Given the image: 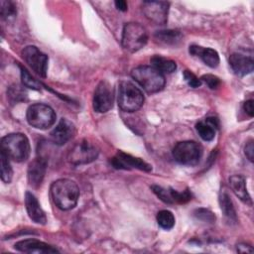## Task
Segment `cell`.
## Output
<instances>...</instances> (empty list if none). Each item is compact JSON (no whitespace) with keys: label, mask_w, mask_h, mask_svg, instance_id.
Here are the masks:
<instances>
[{"label":"cell","mask_w":254,"mask_h":254,"mask_svg":"<svg viewBox=\"0 0 254 254\" xmlns=\"http://www.w3.org/2000/svg\"><path fill=\"white\" fill-rule=\"evenodd\" d=\"M190 54L198 57L207 66L216 67L219 64L218 53L211 48H202L197 45L190 46Z\"/></svg>","instance_id":"cell-18"},{"label":"cell","mask_w":254,"mask_h":254,"mask_svg":"<svg viewBox=\"0 0 254 254\" xmlns=\"http://www.w3.org/2000/svg\"><path fill=\"white\" fill-rule=\"evenodd\" d=\"M229 185L232 190V191L235 193V195L242 200L243 202L251 205L252 200L251 197L247 191L246 188V182L243 176L241 175H233L229 178Z\"/></svg>","instance_id":"cell-19"},{"label":"cell","mask_w":254,"mask_h":254,"mask_svg":"<svg viewBox=\"0 0 254 254\" xmlns=\"http://www.w3.org/2000/svg\"><path fill=\"white\" fill-rule=\"evenodd\" d=\"M14 248L18 251L25 253H41V254H49V253H57L59 250L52 245H49L45 242L36 240V239H24L17 243H15Z\"/></svg>","instance_id":"cell-15"},{"label":"cell","mask_w":254,"mask_h":254,"mask_svg":"<svg viewBox=\"0 0 254 254\" xmlns=\"http://www.w3.org/2000/svg\"><path fill=\"white\" fill-rule=\"evenodd\" d=\"M244 153H245V156L247 157V159L250 161V162H253V158H254V146H253V141L250 140L245 148H244Z\"/></svg>","instance_id":"cell-31"},{"label":"cell","mask_w":254,"mask_h":254,"mask_svg":"<svg viewBox=\"0 0 254 254\" xmlns=\"http://www.w3.org/2000/svg\"><path fill=\"white\" fill-rule=\"evenodd\" d=\"M47 170V161L40 157L34 159L28 167L27 177L30 187L37 189L41 186Z\"/></svg>","instance_id":"cell-14"},{"label":"cell","mask_w":254,"mask_h":254,"mask_svg":"<svg viewBox=\"0 0 254 254\" xmlns=\"http://www.w3.org/2000/svg\"><path fill=\"white\" fill-rule=\"evenodd\" d=\"M0 15L3 20H12L17 15V9L12 1L1 0L0 1Z\"/></svg>","instance_id":"cell-25"},{"label":"cell","mask_w":254,"mask_h":254,"mask_svg":"<svg viewBox=\"0 0 254 254\" xmlns=\"http://www.w3.org/2000/svg\"><path fill=\"white\" fill-rule=\"evenodd\" d=\"M193 215L196 219L201 220L203 222H208V223H212L215 221V215L213 212H211L209 209L206 208H198L195 209L193 212Z\"/></svg>","instance_id":"cell-28"},{"label":"cell","mask_w":254,"mask_h":254,"mask_svg":"<svg viewBox=\"0 0 254 254\" xmlns=\"http://www.w3.org/2000/svg\"><path fill=\"white\" fill-rule=\"evenodd\" d=\"M115 6H116V8L118 10L123 11V12L127 11V9H128V5H127L126 1H124V0H117V1H115Z\"/></svg>","instance_id":"cell-34"},{"label":"cell","mask_w":254,"mask_h":254,"mask_svg":"<svg viewBox=\"0 0 254 254\" xmlns=\"http://www.w3.org/2000/svg\"><path fill=\"white\" fill-rule=\"evenodd\" d=\"M151 65L163 74L172 73L177 69V64L174 61L163 58L161 56H154L151 59Z\"/></svg>","instance_id":"cell-23"},{"label":"cell","mask_w":254,"mask_h":254,"mask_svg":"<svg viewBox=\"0 0 254 254\" xmlns=\"http://www.w3.org/2000/svg\"><path fill=\"white\" fill-rule=\"evenodd\" d=\"M114 102V91L111 84L106 80H101L95 87L92 105L93 109L98 113L109 111Z\"/></svg>","instance_id":"cell-9"},{"label":"cell","mask_w":254,"mask_h":254,"mask_svg":"<svg viewBox=\"0 0 254 254\" xmlns=\"http://www.w3.org/2000/svg\"><path fill=\"white\" fill-rule=\"evenodd\" d=\"M0 162H1V180L5 184H9L12 181L13 177V170L9 162V158L1 152L0 155Z\"/></svg>","instance_id":"cell-26"},{"label":"cell","mask_w":254,"mask_h":254,"mask_svg":"<svg viewBox=\"0 0 254 254\" xmlns=\"http://www.w3.org/2000/svg\"><path fill=\"white\" fill-rule=\"evenodd\" d=\"M122 47L130 52L135 53L141 50L148 42V32L141 24L129 22L125 24L122 31Z\"/></svg>","instance_id":"cell-4"},{"label":"cell","mask_w":254,"mask_h":254,"mask_svg":"<svg viewBox=\"0 0 254 254\" xmlns=\"http://www.w3.org/2000/svg\"><path fill=\"white\" fill-rule=\"evenodd\" d=\"M25 205H26V210L28 212L29 217L34 222L39 224H46L47 222L46 214L42 209L37 197L30 191H27L25 194Z\"/></svg>","instance_id":"cell-17"},{"label":"cell","mask_w":254,"mask_h":254,"mask_svg":"<svg viewBox=\"0 0 254 254\" xmlns=\"http://www.w3.org/2000/svg\"><path fill=\"white\" fill-rule=\"evenodd\" d=\"M22 58L28 65L41 77H46L48 70V56L36 46H27L22 51Z\"/></svg>","instance_id":"cell-10"},{"label":"cell","mask_w":254,"mask_h":254,"mask_svg":"<svg viewBox=\"0 0 254 254\" xmlns=\"http://www.w3.org/2000/svg\"><path fill=\"white\" fill-rule=\"evenodd\" d=\"M218 128L216 118L208 117L204 121H199L195 125V130L199 137L204 141H211L215 136V130Z\"/></svg>","instance_id":"cell-20"},{"label":"cell","mask_w":254,"mask_h":254,"mask_svg":"<svg viewBox=\"0 0 254 254\" xmlns=\"http://www.w3.org/2000/svg\"><path fill=\"white\" fill-rule=\"evenodd\" d=\"M56 113L52 107L43 103L32 104L26 114L28 123L36 128L45 130L52 127L56 122Z\"/></svg>","instance_id":"cell-6"},{"label":"cell","mask_w":254,"mask_h":254,"mask_svg":"<svg viewBox=\"0 0 254 254\" xmlns=\"http://www.w3.org/2000/svg\"><path fill=\"white\" fill-rule=\"evenodd\" d=\"M243 108H244V111L250 116L252 117L254 115V111H253V100L252 99H249L247 101L244 102V105H243Z\"/></svg>","instance_id":"cell-32"},{"label":"cell","mask_w":254,"mask_h":254,"mask_svg":"<svg viewBox=\"0 0 254 254\" xmlns=\"http://www.w3.org/2000/svg\"><path fill=\"white\" fill-rule=\"evenodd\" d=\"M75 133L74 125L67 119L62 118L51 132V139L56 145L62 146L67 143Z\"/></svg>","instance_id":"cell-13"},{"label":"cell","mask_w":254,"mask_h":254,"mask_svg":"<svg viewBox=\"0 0 254 254\" xmlns=\"http://www.w3.org/2000/svg\"><path fill=\"white\" fill-rule=\"evenodd\" d=\"M111 165L115 169H122V170H132L137 169L144 172H150L152 170L151 165L146 163L140 158H136L124 152L118 151L116 155L110 161Z\"/></svg>","instance_id":"cell-12"},{"label":"cell","mask_w":254,"mask_h":254,"mask_svg":"<svg viewBox=\"0 0 254 254\" xmlns=\"http://www.w3.org/2000/svg\"><path fill=\"white\" fill-rule=\"evenodd\" d=\"M229 64L234 73L240 76L252 72L254 68V61L252 57H248L239 53H233L229 57Z\"/></svg>","instance_id":"cell-16"},{"label":"cell","mask_w":254,"mask_h":254,"mask_svg":"<svg viewBox=\"0 0 254 254\" xmlns=\"http://www.w3.org/2000/svg\"><path fill=\"white\" fill-rule=\"evenodd\" d=\"M144 103L142 91L129 81H121L118 88V105L125 112L139 110Z\"/></svg>","instance_id":"cell-5"},{"label":"cell","mask_w":254,"mask_h":254,"mask_svg":"<svg viewBox=\"0 0 254 254\" xmlns=\"http://www.w3.org/2000/svg\"><path fill=\"white\" fill-rule=\"evenodd\" d=\"M51 195L54 203L62 210L72 209L79 198V189L75 182L60 179L51 186Z\"/></svg>","instance_id":"cell-1"},{"label":"cell","mask_w":254,"mask_h":254,"mask_svg":"<svg viewBox=\"0 0 254 254\" xmlns=\"http://www.w3.org/2000/svg\"><path fill=\"white\" fill-rule=\"evenodd\" d=\"M20 70H21V79H22V83L31 89H35V90H39L41 89V84L39 81H37L32 75L31 73L21 64H19Z\"/></svg>","instance_id":"cell-27"},{"label":"cell","mask_w":254,"mask_h":254,"mask_svg":"<svg viewBox=\"0 0 254 254\" xmlns=\"http://www.w3.org/2000/svg\"><path fill=\"white\" fill-rule=\"evenodd\" d=\"M1 152L15 162H24L31 152L29 139L22 133L8 134L1 139Z\"/></svg>","instance_id":"cell-2"},{"label":"cell","mask_w":254,"mask_h":254,"mask_svg":"<svg viewBox=\"0 0 254 254\" xmlns=\"http://www.w3.org/2000/svg\"><path fill=\"white\" fill-rule=\"evenodd\" d=\"M182 39L183 35L178 30H162L155 34V40L166 46H176L182 42Z\"/></svg>","instance_id":"cell-22"},{"label":"cell","mask_w":254,"mask_h":254,"mask_svg":"<svg viewBox=\"0 0 254 254\" xmlns=\"http://www.w3.org/2000/svg\"><path fill=\"white\" fill-rule=\"evenodd\" d=\"M172 154L175 161L179 164L194 166L198 164L202 156V148L195 141H182L174 147Z\"/></svg>","instance_id":"cell-7"},{"label":"cell","mask_w":254,"mask_h":254,"mask_svg":"<svg viewBox=\"0 0 254 254\" xmlns=\"http://www.w3.org/2000/svg\"><path fill=\"white\" fill-rule=\"evenodd\" d=\"M237 251L240 253H251L253 251V249L251 248V246L245 244V243H240L237 245Z\"/></svg>","instance_id":"cell-33"},{"label":"cell","mask_w":254,"mask_h":254,"mask_svg":"<svg viewBox=\"0 0 254 254\" xmlns=\"http://www.w3.org/2000/svg\"><path fill=\"white\" fill-rule=\"evenodd\" d=\"M156 218H157V222H158L159 226L162 227L163 229L169 230V229H172L175 225V216H174L173 212L168 209L160 210L157 213Z\"/></svg>","instance_id":"cell-24"},{"label":"cell","mask_w":254,"mask_h":254,"mask_svg":"<svg viewBox=\"0 0 254 254\" xmlns=\"http://www.w3.org/2000/svg\"><path fill=\"white\" fill-rule=\"evenodd\" d=\"M98 149L87 140L77 142L68 153V161L73 165H85L96 160Z\"/></svg>","instance_id":"cell-8"},{"label":"cell","mask_w":254,"mask_h":254,"mask_svg":"<svg viewBox=\"0 0 254 254\" xmlns=\"http://www.w3.org/2000/svg\"><path fill=\"white\" fill-rule=\"evenodd\" d=\"M132 78L148 93L161 91L166 83L165 76L152 65H140L131 71Z\"/></svg>","instance_id":"cell-3"},{"label":"cell","mask_w":254,"mask_h":254,"mask_svg":"<svg viewBox=\"0 0 254 254\" xmlns=\"http://www.w3.org/2000/svg\"><path fill=\"white\" fill-rule=\"evenodd\" d=\"M219 204H220V208H221L224 216L226 217V219L231 223H236L237 222L236 211H235L233 202L231 200L230 194L226 188H223L220 190Z\"/></svg>","instance_id":"cell-21"},{"label":"cell","mask_w":254,"mask_h":254,"mask_svg":"<svg viewBox=\"0 0 254 254\" xmlns=\"http://www.w3.org/2000/svg\"><path fill=\"white\" fill-rule=\"evenodd\" d=\"M201 82H204L210 89H216L220 85V80L213 74H203L200 77Z\"/></svg>","instance_id":"cell-30"},{"label":"cell","mask_w":254,"mask_h":254,"mask_svg":"<svg viewBox=\"0 0 254 254\" xmlns=\"http://www.w3.org/2000/svg\"><path fill=\"white\" fill-rule=\"evenodd\" d=\"M183 75H184V78H185L186 82H187L190 87H192V88L199 87V86L201 85V83H202L201 80H200V78L196 77L195 74H193V73H192L191 71H190V70H185L184 73H183Z\"/></svg>","instance_id":"cell-29"},{"label":"cell","mask_w":254,"mask_h":254,"mask_svg":"<svg viewBox=\"0 0 254 254\" xmlns=\"http://www.w3.org/2000/svg\"><path fill=\"white\" fill-rule=\"evenodd\" d=\"M170 4L165 1H144L143 12L145 16L157 25H164L168 20Z\"/></svg>","instance_id":"cell-11"}]
</instances>
